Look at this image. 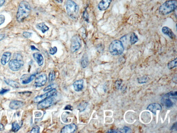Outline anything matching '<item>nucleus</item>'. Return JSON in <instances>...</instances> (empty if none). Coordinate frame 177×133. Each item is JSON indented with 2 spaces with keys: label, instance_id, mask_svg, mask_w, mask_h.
Listing matches in <instances>:
<instances>
[{
  "label": "nucleus",
  "instance_id": "obj_1",
  "mask_svg": "<svg viewBox=\"0 0 177 133\" xmlns=\"http://www.w3.org/2000/svg\"><path fill=\"white\" fill-rule=\"evenodd\" d=\"M31 11V6L29 3L26 1H21L18 7L17 13V20L19 22L24 21L29 16Z\"/></svg>",
  "mask_w": 177,
  "mask_h": 133
},
{
  "label": "nucleus",
  "instance_id": "obj_2",
  "mask_svg": "<svg viewBox=\"0 0 177 133\" xmlns=\"http://www.w3.org/2000/svg\"><path fill=\"white\" fill-rule=\"evenodd\" d=\"M177 7L176 0H169L165 1L160 7L159 12L163 15H168L176 10Z\"/></svg>",
  "mask_w": 177,
  "mask_h": 133
},
{
  "label": "nucleus",
  "instance_id": "obj_3",
  "mask_svg": "<svg viewBox=\"0 0 177 133\" xmlns=\"http://www.w3.org/2000/svg\"><path fill=\"white\" fill-rule=\"evenodd\" d=\"M65 6L68 15L73 19H77L79 11L78 5L72 0H68Z\"/></svg>",
  "mask_w": 177,
  "mask_h": 133
},
{
  "label": "nucleus",
  "instance_id": "obj_4",
  "mask_svg": "<svg viewBox=\"0 0 177 133\" xmlns=\"http://www.w3.org/2000/svg\"><path fill=\"white\" fill-rule=\"evenodd\" d=\"M125 48L122 41L115 40L112 42L109 47V51L113 56L121 55L124 52Z\"/></svg>",
  "mask_w": 177,
  "mask_h": 133
},
{
  "label": "nucleus",
  "instance_id": "obj_5",
  "mask_svg": "<svg viewBox=\"0 0 177 133\" xmlns=\"http://www.w3.org/2000/svg\"><path fill=\"white\" fill-rule=\"evenodd\" d=\"M71 42L70 49L72 52H76L81 48L82 43L79 36L76 35L73 36L71 38Z\"/></svg>",
  "mask_w": 177,
  "mask_h": 133
},
{
  "label": "nucleus",
  "instance_id": "obj_6",
  "mask_svg": "<svg viewBox=\"0 0 177 133\" xmlns=\"http://www.w3.org/2000/svg\"><path fill=\"white\" fill-rule=\"evenodd\" d=\"M55 101V99L53 96L48 97L41 102L38 103L37 107L38 109L49 107L54 103Z\"/></svg>",
  "mask_w": 177,
  "mask_h": 133
},
{
  "label": "nucleus",
  "instance_id": "obj_7",
  "mask_svg": "<svg viewBox=\"0 0 177 133\" xmlns=\"http://www.w3.org/2000/svg\"><path fill=\"white\" fill-rule=\"evenodd\" d=\"M24 64V61L21 60L12 59L9 61V67L11 71H19Z\"/></svg>",
  "mask_w": 177,
  "mask_h": 133
},
{
  "label": "nucleus",
  "instance_id": "obj_8",
  "mask_svg": "<svg viewBox=\"0 0 177 133\" xmlns=\"http://www.w3.org/2000/svg\"><path fill=\"white\" fill-rule=\"evenodd\" d=\"M56 92L57 91L56 89H52L51 91H48L46 93L36 96L33 99V102L35 103L40 102L43 100L46 99V98L56 95Z\"/></svg>",
  "mask_w": 177,
  "mask_h": 133
},
{
  "label": "nucleus",
  "instance_id": "obj_9",
  "mask_svg": "<svg viewBox=\"0 0 177 133\" xmlns=\"http://www.w3.org/2000/svg\"><path fill=\"white\" fill-rule=\"evenodd\" d=\"M47 81L46 75L45 74H41L36 78L34 85L36 87H42L46 85Z\"/></svg>",
  "mask_w": 177,
  "mask_h": 133
},
{
  "label": "nucleus",
  "instance_id": "obj_10",
  "mask_svg": "<svg viewBox=\"0 0 177 133\" xmlns=\"http://www.w3.org/2000/svg\"><path fill=\"white\" fill-rule=\"evenodd\" d=\"M77 126L74 124H71L65 126L62 129L61 132L62 133H73L76 131Z\"/></svg>",
  "mask_w": 177,
  "mask_h": 133
},
{
  "label": "nucleus",
  "instance_id": "obj_11",
  "mask_svg": "<svg viewBox=\"0 0 177 133\" xmlns=\"http://www.w3.org/2000/svg\"><path fill=\"white\" fill-rule=\"evenodd\" d=\"M113 0H101L98 5V9L100 11H104L108 9Z\"/></svg>",
  "mask_w": 177,
  "mask_h": 133
},
{
  "label": "nucleus",
  "instance_id": "obj_12",
  "mask_svg": "<svg viewBox=\"0 0 177 133\" xmlns=\"http://www.w3.org/2000/svg\"><path fill=\"white\" fill-rule=\"evenodd\" d=\"M162 106L158 103H153L149 105L147 107V109L149 110L154 114H156L157 111H161Z\"/></svg>",
  "mask_w": 177,
  "mask_h": 133
},
{
  "label": "nucleus",
  "instance_id": "obj_13",
  "mask_svg": "<svg viewBox=\"0 0 177 133\" xmlns=\"http://www.w3.org/2000/svg\"><path fill=\"white\" fill-rule=\"evenodd\" d=\"M24 103L22 101L18 100H13L9 104V107L12 109H17L22 107L24 105Z\"/></svg>",
  "mask_w": 177,
  "mask_h": 133
},
{
  "label": "nucleus",
  "instance_id": "obj_14",
  "mask_svg": "<svg viewBox=\"0 0 177 133\" xmlns=\"http://www.w3.org/2000/svg\"><path fill=\"white\" fill-rule=\"evenodd\" d=\"M36 76V74L32 75L30 76L27 75H23L21 79V83L23 84H29L34 79Z\"/></svg>",
  "mask_w": 177,
  "mask_h": 133
},
{
  "label": "nucleus",
  "instance_id": "obj_15",
  "mask_svg": "<svg viewBox=\"0 0 177 133\" xmlns=\"http://www.w3.org/2000/svg\"><path fill=\"white\" fill-rule=\"evenodd\" d=\"M84 81L83 79H80L75 81L73 83V86L75 91L79 92L83 89Z\"/></svg>",
  "mask_w": 177,
  "mask_h": 133
},
{
  "label": "nucleus",
  "instance_id": "obj_16",
  "mask_svg": "<svg viewBox=\"0 0 177 133\" xmlns=\"http://www.w3.org/2000/svg\"><path fill=\"white\" fill-rule=\"evenodd\" d=\"M162 30L164 34L168 36L171 39L174 40L176 38V36L170 28L167 26H164L162 28Z\"/></svg>",
  "mask_w": 177,
  "mask_h": 133
},
{
  "label": "nucleus",
  "instance_id": "obj_17",
  "mask_svg": "<svg viewBox=\"0 0 177 133\" xmlns=\"http://www.w3.org/2000/svg\"><path fill=\"white\" fill-rule=\"evenodd\" d=\"M33 56L38 65H43L44 64V59L42 54L39 52H36L33 54Z\"/></svg>",
  "mask_w": 177,
  "mask_h": 133
},
{
  "label": "nucleus",
  "instance_id": "obj_18",
  "mask_svg": "<svg viewBox=\"0 0 177 133\" xmlns=\"http://www.w3.org/2000/svg\"><path fill=\"white\" fill-rule=\"evenodd\" d=\"M11 54V52H6L3 54L1 58V62L3 65H5L10 60Z\"/></svg>",
  "mask_w": 177,
  "mask_h": 133
},
{
  "label": "nucleus",
  "instance_id": "obj_19",
  "mask_svg": "<svg viewBox=\"0 0 177 133\" xmlns=\"http://www.w3.org/2000/svg\"><path fill=\"white\" fill-rule=\"evenodd\" d=\"M4 81L7 85L11 86L13 88L18 89L20 87V85L19 83L12 80L6 79H4Z\"/></svg>",
  "mask_w": 177,
  "mask_h": 133
},
{
  "label": "nucleus",
  "instance_id": "obj_20",
  "mask_svg": "<svg viewBox=\"0 0 177 133\" xmlns=\"http://www.w3.org/2000/svg\"><path fill=\"white\" fill-rule=\"evenodd\" d=\"M36 28L37 29L40 30L43 33H44L49 30V28L46 24L44 23H38L36 24Z\"/></svg>",
  "mask_w": 177,
  "mask_h": 133
},
{
  "label": "nucleus",
  "instance_id": "obj_21",
  "mask_svg": "<svg viewBox=\"0 0 177 133\" xmlns=\"http://www.w3.org/2000/svg\"><path fill=\"white\" fill-rule=\"evenodd\" d=\"M161 102L164 105L168 108H170L173 105V102L169 98L164 97L161 99Z\"/></svg>",
  "mask_w": 177,
  "mask_h": 133
},
{
  "label": "nucleus",
  "instance_id": "obj_22",
  "mask_svg": "<svg viewBox=\"0 0 177 133\" xmlns=\"http://www.w3.org/2000/svg\"><path fill=\"white\" fill-rule=\"evenodd\" d=\"M88 59L87 55L85 54L83 55L81 58V64L83 69H85L88 66Z\"/></svg>",
  "mask_w": 177,
  "mask_h": 133
},
{
  "label": "nucleus",
  "instance_id": "obj_23",
  "mask_svg": "<svg viewBox=\"0 0 177 133\" xmlns=\"http://www.w3.org/2000/svg\"><path fill=\"white\" fill-rule=\"evenodd\" d=\"M138 38L137 36L134 33H133L130 37V42L131 45H134L137 42Z\"/></svg>",
  "mask_w": 177,
  "mask_h": 133
},
{
  "label": "nucleus",
  "instance_id": "obj_24",
  "mask_svg": "<svg viewBox=\"0 0 177 133\" xmlns=\"http://www.w3.org/2000/svg\"><path fill=\"white\" fill-rule=\"evenodd\" d=\"M22 125V123H21V124H19L17 121H15L14 122L12 123L11 130L14 132H17L21 128Z\"/></svg>",
  "mask_w": 177,
  "mask_h": 133
},
{
  "label": "nucleus",
  "instance_id": "obj_25",
  "mask_svg": "<svg viewBox=\"0 0 177 133\" xmlns=\"http://www.w3.org/2000/svg\"><path fill=\"white\" fill-rule=\"evenodd\" d=\"M88 103L86 101H83L80 103L78 106V109L80 112L84 111L88 105Z\"/></svg>",
  "mask_w": 177,
  "mask_h": 133
},
{
  "label": "nucleus",
  "instance_id": "obj_26",
  "mask_svg": "<svg viewBox=\"0 0 177 133\" xmlns=\"http://www.w3.org/2000/svg\"><path fill=\"white\" fill-rule=\"evenodd\" d=\"M177 58H176L169 63L168 64V69H172L177 66Z\"/></svg>",
  "mask_w": 177,
  "mask_h": 133
},
{
  "label": "nucleus",
  "instance_id": "obj_27",
  "mask_svg": "<svg viewBox=\"0 0 177 133\" xmlns=\"http://www.w3.org/2000/svg\"><path fill=\"white\" fill-rule=\"evenodd\" d=\"M138 82L139 84H143L148 82L149 80V78L148 76H143L140 78H138L137 79Z\"/></svg>",
  "mask_w": 177,
  "mask_h": 133
},
{
  "label": "nucleus",
  "instance_id": "obj_28",
  "mask_svg": "<svg viewBox=\"0 0 177 133\" xmlns=\"http://www.w3.org/2000/svg\"><path fill=\"white\" fill-rule=\"evenodd\" d=\"M56 79V73L54 71H52L48 75V81L50 83H52Z\"/></svg>",
  "mask_w": 177,
  "mask_h": 133
},
{
  "label": "nucleus",
  "instance_id": "obj_29",
  "mask_svg": "<svg viewBox=\"0 0 177 133\" xmlns=\"http://www.w3.org/2000/svg\"><path fill=\"white\" fill-rule=\"evenodd\" d=\"M177 91H175L174 92L173 91H171L168 93L165 94L164 97L169 98V97H176L177 96Z\"/></svg>",
  "mask_w": 177,
  "mask_h": 133
},
{
  "label": "nucleus",
  "instance_id": "obj_30",
  "mask_svg": "<svg viewBox=\"0 0 177 133\" xmlns=\"http://www.w3.org/2000/svg\"><path fill=\"white\" fill-rule=\"evenodd\" d=\"M58 49L56 46L53 48H51L49 50V53L51 55H54L57 52Z\"/></svg>",
  "mask_w": 177,
  "mask_h": 133
},
{
  "label": "nucleus",
  "instance_id": "obj_31",
  "mask_svg": "<svg viewBox=\"0 0 177 133\" xmlns=\"http://www.w3.org/2000/svg\"><path fill=\"white\" fill-rule=\"evenodd\" d=\"M40 128L38 126H35L31 130V133H38L39 132Z\"/></svg>",
  "mask_w": 177,
  "mask_h": 133
},
{
  "label": "nucleus",
  "instance_id": "obj_32",
  "mask_svg": "<svg viewBox=\"0 0 177 133\" xmlns=\"http://www.w3.org/2000/svg\"><path fill=\"white\" fill-rule=\"evenodd\" d=\"M32 34V33L27 32H24L23 33V35L25 38H29L31 37Z\"/></svg>",
  "mask_w": 177,
  "mask_h": 133
},
{
  "label": "nucleus",
  "instance_id": "obj_33",
  "mask_svg": "<svg viewBox=\"0 0 177 133\" xmlns=\"http://www.w3.org/2000/svg\"><path fill=\"white\" fill-rule=\"evenodd\" d=\"M54 86V84H52L50 85L46 86V87H45L44 89H43V91H48L52 89H53V87Z\"/></svg>",
  "mask_w": 177,
  "mask_h": 133
},
{
  "label": "nucleus",
  "instance_id": "obj_34",
  "mask_svg": "<svg viewBox=\"0 0 177 133\" xmlns=\"http://www.w3.org/2000/svg\"><path fill=\"white\" fill-rule=\"evenodd\" d=\"M83 17H84L85 21H86L87 22H88V15L86 10H85L84 11V13H83Z\"/></svg>",
  "mask_w": 177,
  "mask_h": 133
},
{
  "label": "nucleus",
  "instance_id": "obj_35",
  "mask_svg": "<svg viewBox=\"0 0 177 133\" xmlns=\"http://www.w3.org/2000/svg\"><path fill=\"white\" fill-rule=\"evenodd\" d=\"M5 17L3 15H0V26L4 23L5 21Z\"/></svg>",
  "mask_w": 177,
  "mask_h": 133
},
{
  "label": "nucleus",
  "instance_id": "obj_36",
  "mask_svg": "<svg viewBox=\"0 0 177 133\" xmlns=\"http://www.w3.org/2000/svg\"><path fill=\"white\" fill-rule=\"evenodd\" d=\"M10 90L9 89H2L0 90V94L4 95L6 93L8 92Z\"/></svg>",
  "mask_w": 177,
  "mask_h": 133
},
{
  "label": "nucleus",
  "instance_id": "obj_37",
  "mask_svg": "<svg viewBox=\"0 0 177 133\" xmlns=\"http://www.w3.org/2000/svg\"><path fill=\"white\" fill-rule=\"evenodd\" d=\"M14 56L15 59L21 60H22V56H21V55L20 54H15Z\"/></svg>",
  "mask_w": 177,
  "mask_h": 133
},
{
  "label": "nucleus",
  "instance_id": "obj_38",
  "mask_svg": "<svg viewBox=\"0 0 177 133\" xmlns=\"http://www.w3.org/2000/svg\"><path fill=\"white\" fill-rule=\"evenodd\" d=\"M129 130L130 129L129 128L127 127H123V129H122L121 130H120L121 131L120 132L126 133L128 132V131H129Z\"/></svg>",
  "mask_w": 177,
  "mask_h": 133
},
{
  "label": "nucleus",
  "instance_id": "obj_39",
  "mask_svg": "<svg viewBox=\"0 0 177 133\" xmlns=\"http://www.w3.org/2000/svg\"><path fill=\"white\" fill-rule=\"evenodd\" d=\"M64 109L66 110L72 111L73 107L72 106L70 105H67L65 107Z\"/></svg>",
  "mask_w": 177,
  "mask_h": 133
},
{
  "label": "nucleus",
  "instance_id": "obj_40",
  "mask_svg": "<svg viewBox=\"0 0 177 133\" xmlns=\"http://www.w3.org/2000/svg\"><path fill=\"white\" fill-rule=\"evenodd\" d=\"M177 122H176L173 125L171 129V131H177Z\"/></svg>",
  "mask_w": 177,
  "mask_h": 133
},
{
  "label": "nucleus",
  "instance_id": "obj_41",
  "mask_svg": "<svg viewBox=\"0 0 177 133\" xmlns=\"http://www.w3.org/2000/svg\"><path fill=\"white\" fill-rule=\"evenodd\" d=\"M108 133H118L119 132L117 130H116L115 129H111L107 131Z\"/></svg>",
  "mask_w": 177,
  "mask_h": 133
},
{
  "label": "nucleus",
  "instance_id": "obj_42",
  "mask_svg": "<svg viewBox=\"0 0 177 133\" xmlns=\"http://www.w3.org/2000/svg\"><path fill=\"white\" fill-rule=\"evenodd\" d=\"M6 36V34H0V41L4 39Z\"/></svg>",
  "mask_w": 177,
  "mask_h": 133
},
{
  "label": "nucleus",
  "instance_id": "obj_43",
  "mask_svg": "<svg viewBox=\"0 0 177 133\" xmlns=\"http://www.w3.org/2000/svg\"><path fill=\"white\" fill-rule=\"evenodd\" d=\"M5 0H0V7L4 4Z\"/></svg>",
  "mask_w": 177,
  "mask_h": 133
},
{
  "label": "nucleus",
  "instance_id": "obj_44",
  "mask_svg": "<svg viewBox=\"0 0 177 133\" xmlns=\"http://www.w3.org/2000/svg\"><path fill=\"white\" fill-rule=\"evenodd\" d=\"M31 49L32 50H37L39 51L37 48H36L35 46H31Z\"/></svg>",
  "mask_w": 177,
  "mask_h": 133
},
{
  "label": "nucleus",
  "instance_id": "obj_45",
  "mask_svg": "<svg viewBox=\"0 0 177 133\" xmlns=\"http://www.w3.org/2000/svg\"><path fill=\"white\" fill-rule=\"evenodd\" d=\"M4 128V126L2 124H0V130H1Z\"/></svg>",
  "mask_w": 177,
  "mask_h": 133
},
{
  "label": "nucleus",
  "instance_id": "obj_46",
  "mask_svg": "<svg viewBox=\"0 0 177 133\" xmlns=\"http://www.w3.org/2000/svg\"><path fill=\"white\" fill-rule=\"evenodd\" d=\"M54 1L59 3H62L63 2V0H54Z\"/></svg>",
  "mask_w": 177,
  "mask_h": 133
}]
</instances>
